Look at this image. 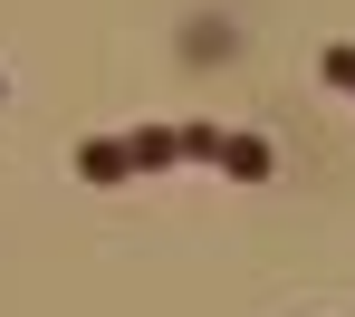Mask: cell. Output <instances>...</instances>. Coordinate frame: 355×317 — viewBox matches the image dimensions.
I'll use <instances>...</instances> for the list:
<instances>
[{
  "mask_svg": "<svg viewBox=\"0 0 355 317\" xmlns=\"http://www.w3.org/2000/svg\"><path fill=\"white\" fill-rule=\"evenodd\" d=\"M182 164H221V126H182Z\"/></svg>",
  "mask_w": 355,
  "mask_h": 317,
  "instance_id": "5",
  "label": "cell"
},
{
  "mask_svg": "<svg viewBox=\"0 0 355 317\" xmlns=\"http://www.w3.org/2000/svg\"><path fill=\"white\" fill-rule=\"evenodd\" d=\"M317 77H327V87H346V96H355V39H327V49H317Z\"/></svg>",
  "mask_w": 355,
  "mask_h": 317,
  "instance_id": "4",
  "label": "cell"
},
{
  "mask_svg": "<svg viewBox=\"0 0 355 317\" xmlns=\"http://www.w3.org/2000/svg\"><path fill=\"white\" fill-rule=\"evenodd\" d=\"M221 173H231V183H269V173H279L269 135H221Z\"/></svg>",
  "mask_w": 355,
  "mask_h": 317,
  "instance_id": "2",
  "label": "cell"
},
{
  "mask_svg": "<svg viewBox=\"0 0 355 317\" xmlns=\"http://www.w3.org/2000/svg\"><path fill=\"white\" fill-rule=\"evenodd\" d=\"M67 164H77V183H135V154H125V135H87Z\"/></svg>",
  "mask_w": 355,
  "mask_h": 317,
  "instance_id": "1",
  "label": "cell"
},
{
  "mask_svg": "<svg viewBox=\"0 0 355 317\" xmlns=\"http://www.w3.org/2000/svg\"><path fill=\"white\" fill-rule=\"evenodd\" d=\"M0 96H10V77H0Z\"/></svg>",
  "mask_w": 355,
  "mask_h": 317,
  "instance_id": "6",
  "label": "cell"
},
{
  "mask_svg": "<svg viewBox=\"0 0 355 317\" xmlns=\"http://www.w3.org/2000/svg\"><path fill=\"white\" fill-rule=\"evenodd\" d=\"M125 154H135V173H173V164H182V126H135Z\"/></svg>",
  "mask_w": 355,
  "mask_h": 317,
  "instance_id": "3",
  "label": "cell"
}]
</instances>
